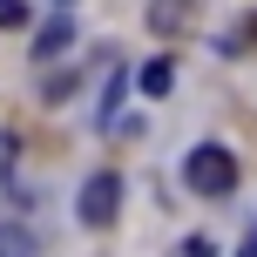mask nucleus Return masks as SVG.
<instances>
[{
    "label": "nucleus",
    "instance_id": "f257e3e1",
    "mask_svg": "<svg viewBox=\"0 0 257 257\" xmlns=\"http://www.w3.org/2000/svg\"><path fill=\"white\" fill-rule=\"evenodd\" d=\"M183 183H190L196 196H230L237 190V156L223 149V142H196V149L183 156Z\"/></svg>",
    "mask_w": 257,
    "mask_h": 257
},
{
    "label": "nucleus",
    "instance_id": "f03ea898",
    "mask_svg": "<svg viewBox=\"0 0 257 257\" xmlns=\"http://www.w3.org/2000/svg\"><path fill=\"white\" fill-rule=\"evenodd\" d=\"M75 217L88 223V230H108V223L122 217V176H115V169H95V176L81 183V196H75Z\"/></svg>",
    "mask_w": 257,
    "mask_h": 257
},
{
    "label": "nucleus",
    "instance_id": "7ed1b4c3",
    "mask_svg": "<svg viewBox=\"0 0 257 257\" xmlns=\"http://www.w3.org/2000/svg\"><path fill=\"white\" fill-rule=\"evenodd\" d=\"M136 81H142V95H149V102H163V95L176 88V61H169V54H149V61L136 68Z\"/></svg>",
    "mask_w": 257,
    "mask_h": 257
},
{
    "label": "nucleus",
    "instance_id": "20e7f679",
    "mask_svg": "<svg viewBox=\"0 0 257 257\" xmlns=\"http://www.w3.org/2000/svg\"><path fill=\"white\" fill-rule=\"evenodd\" d=\"M190 14H196V0H149V27L156 34H183V27H190Z\"/></svg>",
    "mask_w": 257,
    "mask_h": 257
},
{
    "label": "nucleus",
    "instance_id": "39448f33",
    "mask_svg": "<svg viewBox=\"0 0 257 257\" xmlns=\"http://www.w3.org/2000/svg\"><path fill=\"white\" fill-rule=\"evenodd\" d=\"M68 41H75V21H68V14H61V21H48V27H41V34H34V61H54V54L68 48Z\"/></svg>",
    "mask_w": 257,
    "mask_h": 257
},
{
    "label": "nucleus",
    "instance_id": "423d86ee",
    "mask_svg": "<svg viewBox=\"0 0 257 257\" xmlns=\"http://www.w3.org/2000/svg\"><path fill=\"white\" fill-rule=\"evenodd\" d=\"M0 257H41V250H34V237L21 223H0Z\"/></svg>",
    "mask_w": 257,
    "mask_h": 257
},
{
    "label": "nucleus",
    "instance_id": "0eeeda50",
    "mask_svg": "<svg viewBox=\"0 0 257 257\" xmlns=\"http://www.w3.org/2000/svg\"><path fill=\"white\" fill-rule=\"evenodd\" d=\"M122 95H128V68H115V75H108V95H102V128L115 122V108H122Z\"/></svg>",
    "mask_w": 257,
    "mask_h": 257
},
{
    "label": "nucleus",
    "instance_id": "6e6552de",
    "mask_svg": "<svg viewBox=\"0 0 257 257\" xmlns=\"http://www.w3.org/2000/svg\"><path fill=\"white\" fill-rule=\"evenodd\" d=\"M27 21H34V14H27V0H0V27H7V34H21Z\"/></svg>",
    "mask_w": 257,
    "mask_h": 257
},
{
    "label": "nucleus",
    "instance_id": "1a4fd4ad",
    "mask_svg": "<svg viewBox=\"0 0 257 257\" xmlns=\"http://www.w3.org/2000/svg\"><path fill=\"white\" fill-rule=\"evenodd\" d=\"M14 149H21V142H14V136H0V183H7V163H14Z\"/></svg>",
    "mask_w": 257,
    "mask_h": 257
},
{
    "label": "nucleus",
    "instance_id": "9d476101",
    "mask_svg": "<svg viewBox=\"0 0 257 257\" xmlns=\"http://www.w3.org/2000/svg\"><path fill=\"white\" fill-rule=\"evenodd\" d=\"M183 257H210V244H203V237H190V244H183Z\"/></svg>",
    "mask_w": 257,
    "mask_h": 257
},
{
    "label": "nucleus",
    "instance_id": "9b49d317",
    "mask_svg": "<svg viewBox=\"0 0 257 257\" xmlns=\"http://www.w3.org/2000/svg\"><path fill=\"white\" fill-rule=\"evenodd\" d=\"M237 257H257V230H250V237H244V244H237Z\"/></svg>",
    "mask_w": 257,
    "mask_h": 257
},
{
    "label": "nucleus",
    "instance_id": "f8f14e48",
    "mask_svg": "<svg viewBox=\"0 0 257 257\" xmlns=\"http://www.w3.org/2000/svg\"><path fill=\"white\" fill-rule=\"evenodd\" d=\"M61 7H68V0H61Z\"/></svg>",
    "mask_w": 257,
    "mask_h": 257
}]
</instances>
